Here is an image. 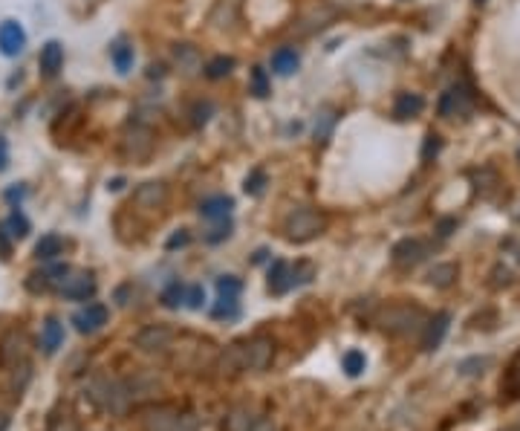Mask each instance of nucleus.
Listing matches in <instances>:
<instances>
[{"label":"nucleus","instance_id":"nucleus-1","mask_svg":"<svg viewBox=\"0 0 520 431\" xmlns=\"http://www.w3.org/2000/svg\"><path fill=\"white\" fill-rule=\"evenodd\" d=\"M379 327L390 336H413L419 330H425L428 316L422 313V307L416 304H390L379 313Z\"/></svg>","mask_w":520,"mask_h":431},{"label":"nucleus","instance_id":"nucleus-2","mask_svg":"<svg viewBox=\"0 0 520 431\" xmlns=\"http://www.w3.org/2000/svg\"><path fill=\"white\" fill-rule=\"evenodd\" d=\"M324 229H327V218H324L318 208H310V206L295 208L289 218H286V223H284V232H286V237L292 243L315 240L318 235H324Z\"/></svg>","mask_w":520,"mask_h":431},{"label":"nucleus","instance_id":"nucleus-3","mask_svg":"<svg viewBox=\"0 0 520 431\" xmlns=\"http://www.w3.org/2000/svg\"><path fill=\"white\" fill-rule=\"evenodd\" d=\"M90 399L104 408V411H121L128 403V388L121 385L119 379H110V377H96L90 382Z\"/></svg>","mask_w":520,"mask_h":431},{"label":"nucleus","instance_id":"nucleus-4","mask_svg":"<svg viewBox=\"0 0 520 431\" xmlns=\"http://www.w3.org/2000/svg\"><path fill=\"white\" fill-rule=\"evenodd\" d=\"M471 110H474V96L463 84L448 87L442 93V99H440V116L442 119H456V116L466 119V116H471Z\"/></svg>","mask_w":520,"mask_h":431},{"label":"nucleus","instance_id":"nucleus-5","mask_svg":"<svg viewBox=\"0 0 520 431\" xmlns=\"http://www.w3.org/2000/svg\"><path fill=\"white\" fill-rule=\"evenodd\" d=\"M121 150L131 160H147L154 150V131L145 125H128V131L121 134Z\"/></svg>","mask_w":520,"mask_h":431},{"label":"nucleus","instance_id":"nucleus-6","mask_svg":"<svg viewBox=\"0 0 520 431\" xmlns=\"http://www.w3.org/2000/svg\"><path fill=\"white\" fill-rule=\"evenodd\" d=\"M171 342H174V330L165 327V324H147L133 338V345L145 353H162V350L171 348Z\"/></svg>","mask_w":520,"mask_h":431},{"label":"nucleus","instance_id":"nucleus-7","mask_svg":"<svg viewBox=\"0 0 520 431\" xmlns=\"http://www.w3.org/2000/svg\"><path fill=\"white\" fill-rule=\"evenodd\" d=\"M425 255H428V246H425L422 240L405 237V240H399V243L393 246V266H399V269H413L416 264L425 261Z\"/></svg>","mask_w":520,"mask_h":431},{"label":"nucleus","instance_id":"nucleus-8","mask_svg":"<svg viewBox=\"0 0 520 431\" xmlns=\"http://www.w3.org/2000/svg\"><path fill=\"white\" fill-rule=\"evenodd\" d=\"M274 356V342L269 336H255L246 342V362H249V371H263V367H269Z\"/></svg>","mask_w":520,"mask_h":431},{"label":"nucleus","instance_id":"nucleus-9","mask_svg":"<svg viewBox=\"0 0 520 431\" xmlns=\"http://www.w3.org/2000/svg\"><path fill=\"white\" fill-rule=\"evenodd\" d=\"M73 324L78 333H96L107 324V307L104 304H87L81 313L73 316Z\"/></svg>","mask_w":520,"mask_h":431},{"label":"nucleus","instance_id":"nucleus-10","mask_svg":"<svg viewBox=\"0 0 520 431\" xmlns=\"http://www.w3.org/2000/svg\"><path fill=\"white\" fill-rule=\"evenodd\" d=\"M26 47V33L18 20H4L0 23V52L15 58Z\"/></svg>","mask_w":520,"mask_h":431},{"label":"nucleus","instance_id":"nucleus-11","mask_svg":"<svg viewBox=\"0 0 520 431\" xmlns=\"http://www.w3.org/2000/svg\"><path fill=\"white\" fill-rule=\"evenodd\" d=\"M93 293H96V281L90 272H78L73 278H64V284H61V295L70 301H87Z\"/></svg>","mask_w":520,"mask_h":431},{"label":"nucleus","instance_id":"nucleus-12","mask_svg":"<svg viewBox=\"0 0 520 431\" xmlns=\"http://www.w3.org/2000/svg\"><path fill=\"white\" fill-rule=\"evenodd\" d=\"M165 200H168V189H165V182H142V186L133 191V203L139 206V208H162L165 206Z\"/></svg>","mask_w":520,"mask_h":431},{"label":"nucleus","instance_id":"nucleus-13","mask_svg":"<svg viewBox=\"0 0 520 431\" xmlns=\"http://www.w3.org/2000/svg\"><path fill=\"white\" fill-rule=\"evenodd\" d=\"M448 324H451V313H437L434 319H428V324L422 330V348L425 350H437L442 345L445 333H448Z\"/></svg>","mask_w":520,"mask_h":431},{"label":"nucleus","instance_id":"nucleus-14","mask_svg":"<svg viewBox=\"0 0 520 431\" xmlns=\"http://www.w3.org/2000/svg\"><path fill=\"white\" fill-rule=\"evenodd\" d=\"M26 356V338L12 330L4 336V342H0V365L4 367H18V359Z\"/></svg>","mask_w":520,"mask_h":431},{"label":"nucleus","instance_id":"nucleus-15","mask_svg":"<svg viewBox=\"0 0 520 431\" xmlns=\"http://www.w3.org/2000/svg\"><path fill=\"white\" fill-rule=\"evenodd\" d=\"M289 287H292V266L286 261H274L269 266V293L284 295Z\"/></svg>","mask_w":520,"mask_h":431},{"label":"nucleus","instance_id":"nucleus-16","mask_svg":"<svg viewBox=\"0 0 520 431\" xmlns=\"http://www.w3.org/2000/svg\"><path fill=\"white\" fill-rule=\"evenodd\" d=\"M234 208V200L226 197V194H217V197H208L200 203V214L205 220H226L229 211Z\"/></svg>","mask_w":520,"mask_h":431},{"label":"nucleus","instance_id":"nucleus-17","mask_svg":"<svg viewBox=\"0 0 520 431\" xmlns=\"http://www.w3.org/2000/svg\"><path fill=\"white\" fill-rule=\"evenodd\" d=\"M174 58H176L179 70L186 73V76H194V73L202 70V61H200V52H197L194 44H176L174 47Z\"/></svg>","mask_w":520,"mask_h":431},{"label":"nucleus","instance_id":"nucleus-18","mask_svg":"<svg viewBox=\"0 0 520 431\" xmlns=\"http://www.w3.org/2000/svg\"><path fill=\"white\" fill-rule=\"evenodd\" d=\"M220 367L226 374H240V371H249V362H246V342L240 345H231L226 348V353L220 356Z\"/></svg>","mask_w":520,"mask_h":431},{"label":"nucleus","instance_id":"nucleus-19","mask_svg":"<svg viewBox=\"0 0 520 431\" xmlns=\"http://www.w3.org/2000/svg\"><path fill=\"white\" fill-rule=\"evenodd\" d=\"M422 107H425V99L419 93H399V99H396V105H393V116L399 122H405V119L419 116Z\"/></svg>","mask_w":520,"mask_h":431},{"label":"nucleus","instance_id":"nucleus-20","mask_svg":"<svg viewBox=\"0 0 520 431\" xmlns=\"http://www.w3.org/2000/svg\"><path fill=\"white\" fill-rule=\"evenodd\" d=\"M61 342H64V324H61L58 319H47V324L41 330V348H44V353L52 356L61 348Z\"/></svg>","mask_w":520,"mask_h":431},{"label":"nucleus","instance_id":"nucleus-21","mask_svg":"<svg viewBox=\"0 0 520 431\" xmlns=\"http://www.w3.org/2000/svg\"><path fill=\"white\" fill-rule=\"evenodd\" d=\"M298 67H301V55L295 49H289V47H281L278 52L272 55V70L278 76H292Z\"/></svg>","mask_w":520,"mask_h":431},{"label":"nucleus","instance_id":"nucleus-22","mask_svg":"<svg viewBox=\"0 0 520 431\" xmlns=\"http://www.w3.org/2000/svg\"><path fill=\"white\" fill-rule=\"evenodd\" d=\"M61 64H64V49H61L58 41H49L44 49H41V70L47 76H55L61 70Z\"/></svg>","mask_w":520,"mask_h":431},{"label":"nucleus","instance_id":"nucleus-23","mask_svg":"<svg viewBox=\"0 0 520 431\" xmlns=\"http://www.w3.org/2000/svg\"><path fill=\"white\" fill-rule=\"evenodd\" d=\"M456 275H460L456 264H437L431 272H428V284L445 290V287H451V284L456 281Z\"/></svg>","mask_w":520,"mask_h":431},{"label":"nucleus","instance_id":"nucleus-24","mask_svg":"<svg viewBox=\"0 0 520 431\" xmlns=\"http://www.w3.org/2000/svg\"><path fill=\"white\" fill-rule=\"evenodd\" d=\"M237 12H240L237 0H217V6H214V12H211V23L214 26H231L237 20Z\"/></svg>","mask_w":520,"mask_h":431},{"label":"nucleus","instance_id":"nucleus-25","mask_svg":"<svg viewBox=\"0 0 520 431\" xmlns=\"http://www.w3.org/2000/svg\"><path fill=\"white\" fill-rule=\"evenodd\" d=\"M500 391H503L509 399H517V396H520V350H517V356L509 362V371H506V377H503V382H500Z\"/></svg>","mask_w":520,"mask_h":431},{"label":"nucleus","instance_id":"nucleus-26","mask_svg":"<svg viewBox=\"0 0 520 431\" xmlns=\"http://www.w3.org/2000/svg\"><path fill=\"white\" fill-rule=\"evenodd\" d=\"M61 252H64V240H61L58 235H44V237L38 240V246H35V255H38L41 261H52V258H58Z\"/></svg>","mask_w":520,"mask_h":431},{"label":"nucleus","instance_id":"nucleus-27","mask_svg":"<svg viewBox=\"0 0 520 431\" xmlns=\"http://www.w3.org/2000/svg\"><path fill=\"white\" fill-rule=\"evenodd\" d=\"M231 70H234V58H231V55H217V58H211L208 64H205V76L214 78V81H217V78H226Z\"/></svg>","mask_w":520,"mask_h":431},{"label":"nucleus","instance_id":"nucleus-28","mask_svg":"<svg viewBox=\"0 0 520 431\" xmlns=\"http://www.w3.org/2000/svg\"><path fill=\"white\" fill-rule=\"evenodd\" d=\"M110 58H113V64H116V70H119V73H128V70H131V64H133V47H128V44H116V47L110 49Z\"/></svg>","mask_w":520,"mask_h":431},{"label":"nucleus","instance_id":"nucleus-29","mask_svg":"<svg viewBox=\"0 0 520 431\" xmlns=\"http://www.w3.org/2000/svg\"><path fill=\"white\" fill-rule=\"evenodd\" d=\"M214 319H237L240 316V307H237V298H229V295H220V301L214 304L211 310Z\"/></svg>","mask_w":520,"mask_h":431},{"label":"nucleus","instance_id":"nucleus-30","mask_svg":"<svg viewBox=\"0 0 520 431\" xmlns=\"http://www.w3.org/2000/svg\"><path fill=\"white\" fill-rule=\"evenodd\" d=\"M168 310H176V307L186 301V287H182L179 281H174V284H168L165 290H162V298H159Z\"/></svg>","mask_w":520,"mask_h":431},{"label":"nucleus","instance_id":"nucleus-31","mask_svg":"<svg viewBox=\"0 0 520 431\" xmlns=\"http://www.w3.org/2000/svg\"><path fill=\"white\" fill-rule=\"evenodd\" d=\"M341 365H344V374H347V377H358V374H364L367 359H364V353H358V350H347L344 359H341Z\"/></svg>","mask_w":520,"mask_h":431},{"label":"nucleus","instance_id":"nucleus-32","mask_svg":"<svg viewBox=\"0 0 520 431\" xmlns=\"http://www.w3.org/2000/svg\"><path fill=\"white\" fill-rule=\"evenodd\" d=\"M217 293L229 295V298H237L243 293V281L234 278V275H223V278H217Z\"/></svg>","mask_w":520,"mask_h":431},{"label":"nucleus","instance_id":"nucleus-33","mask_svg":"<svg viewBox=\"0 0 520 431\" xmlns=\"http://www.w3.org/2000/svg\"><path fill=\"white\" fill-rule=\"evenodd\" d=\"M313 272H315V266H313L310 261H301V264L292 269V287L310 284V281H313Z\"/></svg>","mask_w":520,"mask_h":431},{"label":"nucleus","instance_id":"nucleus-34","mask_svg":"<svg viewBox=\"0 0 520 431\" xmlns=\"http://www.w3.org/2000/svg\"><path fill=\"white\" fill-rule=\"evenodd\" d=\"M9 229H12V235H15V237H26V235H29V220H26V214H23L20 208H15V211H12V218H9Z\"/></svg>","mask_w":520,"mask_h":431},{"label":"nucleus","instance_id":"nucleus-35","mask_svg":"<svg viewBox=\"0 0 520 431\" xmlns=\"http://www.w3.org/2000/svg\"><path fill=\"white\" fill-rule=\"evenodd\" d=\"M332 125H335L332 110H321V119H315V139H327Z\"/></svg>","mask_w":520,"mask_h":431},{"label":"nucleus","instance_id":"nucleus-36","mask_svg":"<svg viewBox=\"0 0 520 431\" xmlns=\"http://www.w3.org/2000/svg\"><path fill=\"white\" fill-rule=\"evenodd\" d=\"M252 87H255V96H269V78H266V70L263 67H255L252 70Z\"/></svg>","mask_w":520,"mask_h":431},{"label":"nucleus","instance_id":"nucleus-37","mask_svg":"<svg viewBox=\"0 0 520 431\" xmlns=\"http://www.w3.org/2000/svg\"><path fill=\"white\" fill-rule=\"evenodd\" d=\"M263 186H266V174H263L260 168H255V171L246 177V186H243V189H246V194H260Z\"/></svg>","mask_w":520,"mask_h":431},{"label":"nucleus","instance_id":"nucleus-38","mask_svg":"<svg viewBox=\"0 0 520 431\" xmlns=\"http://www.w3.org/2000/svg\"><path fill=\"white\" fill-rule=\"evenodd\" d=\"M255 420H249V414L243 411V408H237L231 417H229V431H249V425H252Z\"/></svg>","mask_w":520,"mask_h":431},{"label":"nucleus","instance_id":"nucleus-39","mask_svg":"<svg viewBox=\"0 0 520 431\" xmlns=\"http://www.w3.org/2000/svg\"><path fill=\"white\" fill-rule=\"evenodd\" d=\"M483 367H488V359H485V356H474V359H466V362L460 365V371H463L466 377H474V374H483Z\"/></svg>","mask_w":520,"mask_h":431},{"label":"nucleus","instance_id":"nucleus-40","mask_svg":"<svg viewBox=\"0 0 520 431\" xmlns=\"http://www.w3.org/2000/svg\"><path fill=\"white\" fill-rule=\"evenodd\" d=\"M26 290H29V293H47V290H49V275H47V272L29 275V278H26Z\"/></svg>","mask_w":520,"mask_h":431},{"label":"nucleus","instance_id":"nucleus-41","mask_svg":"<svg viewBox=\"0 0 520 431\" xmlns=\"http://www.w3.org/2000/svg\"><path fill=\"white\" fill-rule=\"evenodd\" d=\"M202 301H205V290H202L200 284L188 287V293H186V304L191 307V310H200V307H202Z\"/></svg>","mask_w":520,"mask_h":431},{"label":"nucleus","instance_id":"nucleus-42","mask_svg":"<svg viewBox=\"0 0 520 431\" xmlns=\"http://www.w3.org/2000/svg\"><path fill=\"white\" fill-rule=\"evenodd\" d=\"M188 240H191L188 229H179V232H174V235L168 237V243H165V249H168V252H174V249H179V246H188Z\"/></svg>","mask_w":520,"mask_h":431},{"label":"nucleus","instance_id":"nucleus-43","mask_svg":"<svg viewBox=\"0 0 520 431\" xmlns=\"http://www.w3.org/2000/svg\"><path fill=\"white\" fill-rule=\"evenodd\" d=\"M437 150H440V136H437V134H431V136H428V142H425L422 160H431V153H437Z\"/></svg>","mask_w":520,"mask_h":431},{"label":"nucleus","instance_id":"nucleus-44","mask_svg":"<svg viewBox=\"0 0 520 431\" xmlns=\"http://www.w3.org/2000/svg\"><path fill=\"white\" fill-rule=\"evenodd\" d=\"M229 235H231V223H226V226H217V229H214L211 235H205V240H208V243H217V240H223V237H229Z\"/></svg>","mask_w":520,"mask_h":431},{"label":"nucleus","instance_id":"nucleus-45","mask_svg":"<svg viewBox=\"0 0 520 431\" xmlns=\"http://www.w3.org/2000/svg\"><path fill=\"white\" fill-rule=\"evenodd\" d=\"M9 255H12V240H9L6 229L0 226V258H9Z\"/></svg>","mask_w":520,"mask_h":431},{"label":"nucleus","instance_id":"nucleus-46","mask_svg":"<svg viewBox=\"0 0 520 431\" xmlns=\"http://www.w3.org/2000/svg\"><path fill=\"white\" fill-rule=\"evenodd\" d=\"M211 110H214V105H211V102H205V105H197V110H194V113H197V116H194V122H197V125H202V122H208V113H211Z\"/></svg>","mask_w":520,"mask_h":431},{"label":"nucleus","instance_id":"nucleus-47","mask_svg":"<svg viewBox=\"0 0 520 431\" xmlns=\"http://www.w3.org/2000/svg\"><path fill=\"white\" fill-rule=\"evenodd\" d=\"M249 431H278V428H274V423H272V420H266V417H258V420L249 425Z\"/></svg>","mask_w":520,"mask_h":431},{"label":"nucleus","instance_id":"nucleus-48","mask_svg":"<svg viewBox=\"0 0 520 431\" xmlns=\"http://www.w3.org/2000/svg\"><path fill=\"white\" fill-rule=\"evenodd\" d=\"M454 226H456V220H451V218H448V220H440V226H437V229H440V235H442V237H448Z\"/></svg>","mask_w":520,"mask_h":431},{"label":"nucleus","instance_id":"nucleus-49","mask_svg":"<svg viewBox=\"0 0 520 431\" xmlns=\"http://www.w3.org/2000/svg\"><path fill=\"white\" fill-rule=\"evenodd\" d=\"M6 163H9V153H6V142L0 139V171L6 168Z\"/></svg>","mask_w":520,"mask_h":431},{"label":"nucleus","instance_id":"nucleus-50","mask_svg":"<svg viewBox=\"0 0 520 431\" xmlns=\"http://www.w3.org/2000/svg\"><path fill=\"white\" fill-rule=\"evenodd\" d=\"M6 428H9V417L0 414V431H6Z\"/></svg>","mask_w":520,"mask_h":431},{"label":"nucleus","instance_id":"nucleus-51","mask_svg":"<svg viewBox=\"0 0 520 431\" xmlns=\"http://www.w3.org/2000/svg\"><path fill=\"white\" fill-rule=\"evenodd\" d=\"M514 431H520V423H517V425H514Z\"/></svg>","mask_w":520,"mask_h":431}]
</instances>
